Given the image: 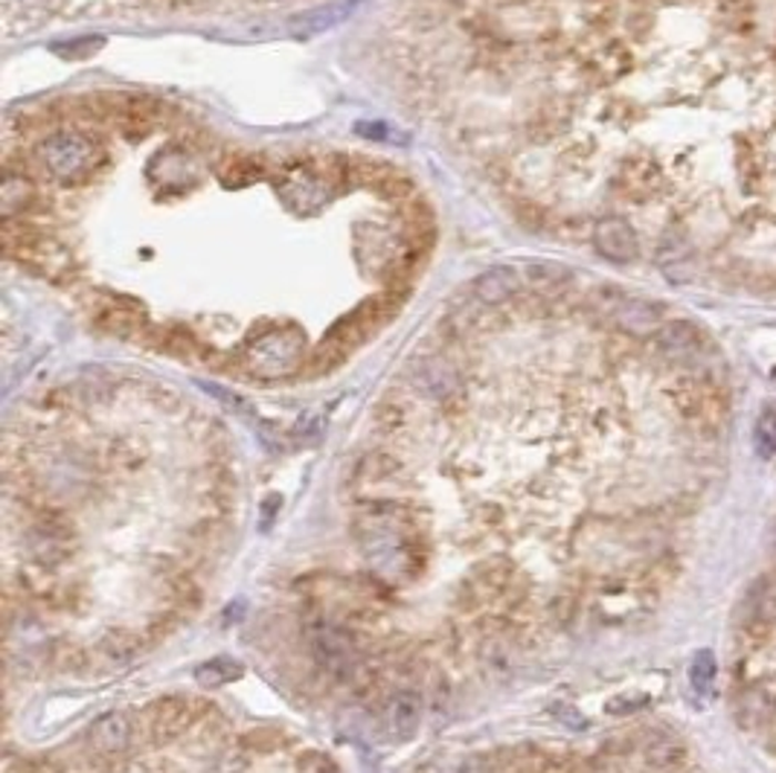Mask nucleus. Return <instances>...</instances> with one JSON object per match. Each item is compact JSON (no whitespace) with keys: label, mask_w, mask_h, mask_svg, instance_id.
Segmentation results:
<instances>
[{"label":"nucleus","mask_w":776,"mask_h":773,"mask_svg":"<svg viewBox=\"0 0 776 773\" xmlns=\"http://www.w3.org/2000/svg\"><path fill=\"white\" fill-rule=\"evenodd\" d=\"M3 251L21 268L50 283H73L79 271L76 256L30 218H3Z\"/></svg>","instance_id":"obj_1"},{"label":"nucleus","mask_w":776,"mask_h":773,"mask_svg":"<svg viewBox=\"0 0 776 773\" xmlns=\"http://www.w3.org/2000/svg\"><path fill=\"white\" fill-rule=\"evenodd\" d=\"M35 157L47 175L62 184H85L105 161V149L93 131L55 129L35 143Z\"/></svg>","instance_id":"obj_2"},{"label":"nucleus","mask_w":776,"mask_h":773,"mask_svg":"<svg viewBox=\"0 0 776 773\" xmlns=\"http://www.w3.org/2000/svg\"><path fill=\"white\" fill-rule=\"evenodd\" d=\"M303 355H306V335L294 323H285L247 337V344L242 346V367L262 378H279L303 369Z\"/></svg>","instance_id":"obj_3"},{"label":"nucleus","mask_w":776,"mask_h":773,"mask_svg":"<svg viewBox=\"0 0 776 773\" xmlns=\"http://www.w3.org/2000/svg\"><path fill=\"white\" fill-rule=\"evenodd\" d=\"M73 547H76V523L70 521V515L41 506L30 532L32 559L39 565L59 567L73 556Z\"/></svg>","instance_id":"obj_4"},{"label":"nucleus","mask_w":776,"mask_h":773,"mask_svg":"<svg viewBox=\"0 0 776 773\" xmlns=\"http://www.w3.org/2000/svg\"><path fill=\"white\" fill-rule=\"evenodd\" d=\"M410 378H413V387L422 396L433 398L446 410L462 405V378L460 369L453 367L451 360L442 353L419 355L410 367Z\"/></svg>","instance_id":"obj_5"},{"label":"nucleus","mask_w":776,"mask_h":773,"mask_svg":"<svg viewBox=\"0 0 776 773\" xmlns=\"http://www.w3.org/2000/svg\"><path fill=\"white\" fill-rule=\"evenodd\" d=\"M3 218H35L44 210V195L35 184V169L23 157V163H3Z\"/></svg>","instance_id":"obj_6"},{"label":"nucleus","mask_w":776,"mask_h":773,"mask_svg":"<svg viewBox=\"0 0 776 773\" xmlns=\"http://www.w3.org/2000/svg\"><path fill=\"white\" fill-rule=\"evenodd\" d=\"M204 701H190V698H161L146 710V730L157 744H166L177 735H184L186 728L201 715Z\"/></svg>","instance_id":"obj_7"},{"label":"nucleus","mask_w":776,"mask_h":773,"mask_svg":"<svg viewBox=\"0 0 776 773\" xmlns=\"http://www.w3.org/2000/svg\"><path fill=\"white\" fill-rule=\"evenodd\" d=\"M349 175H353L355 184L367 186V190L378 192L381 199L396 201V204H405L416 195V184L408 175H401L399 169L387 166L381 161H367V157H353L349 163Z\"/></svg>","instance_id":"obj_8"},{"label":"nucleus","mask_w":776,"mask_h":773,"mask_svg":"<svg viewBox=\"0 0 776 773\" xmlns=\"http://www.w3.org/2000/svg\"><path fill=\"white\" fill-rule=\"evenodd\" d=\"M591 242L596 247V253L605 256L607 262L625 265V262H634L640 256L637 231L625 218H620V215H605V218L593 224Z\"/></svg>","instance_id":"obj_9"},{"label":"nucleus","mask_w":776,"mask_h":773,"mask_svg":"<svg viewBox=\"0 0 776 773\" xmlns=\"http://www.w3.org/2000/svg\"><path fill=\"white\" fill-rule=\"evenodd\" d=\"M93 323H96L100 329L109 332V335L120 337H140L143 332H149L146 312L131 297L96 299V306H93Z\"/></svg>","instance_id":"obj_10"},{"label":"nucleus","mask_w":776,"mask_h":773,"mask_svg":"<svg viewBox=\"0 0 776 773\" xmlns=\"http://www.w3.org/2000/svg\"><path fill=\"white\" fill-rule=\"evenodd\" d=\"M471 297L489 308L507 306V303L521 297V276L507 265H494L471 283Z\"/></svg>","instance_id":"obj_11"},{"label":"nucleus","mask_w":776,"mask_h":773,"mask_svg":"<svg viewBox=\"0 0 776 773\" xmlns=\"http://www.w3.org/2000/svg\"><path fill=\"white\" fill-rule=\"evenodd\" d=\"M607 314L614 317L616 326L631 335H646V332L657 329V323L663 317V306L643 297H620L607 299Z\"/></svg>","instance_id":"obj_12"},{"label":"nucleus","mask_w":776,"mask_h":773,"mask_svg":"<svg viewBox=\"0 0 776 773\" xmlns=\"http://www.w3.org/2000/svg\"><path fill=\"white\" fill-rule=\"evenodd\" d=\"M91 747L102 759H120L131 747V721L125 712H109L93 721Z\"/></svg>","instance_id":"obj_13"},{"label":"nucleus","mask_w":776,"mask_h":773,"mask_svg":"<svg viewBox=\"0 0 776 773\" xmlns=\"http://www.w3.org/2000/svg\"><path fill=\"white\" fill-rule=\"evenodd\" d=\"M654 344H657V353L666 355L672 360H686L695 358V355L704 349V335L692 321H672L663 323L657 335H654Z\"/></svg>","instance_id":"obj_14"},{"label":"nucleus","mask_w":776,"mask_h":773,"mask_svg":"<svg viewBox=\"0 0 776 773\" xmlns=\"http://www.w3.org/2000/svg\"><path fill=\"white\" fill-rule=\"evenodd\" d=\"M657 184H661V169L643 157L625 161L614 177V190H620L631 201L649 199L657 190Z\"/></svg>","instance_id":"obj_15"},{"label":"nucleus","mask_w":776,"mask_h":773,"mask_svg":"<svg viewBox=\"0 0 776 773\" xmlns=\"http://www.w3.org/2000/svg\"><path fill=\"white\" fill-rule=\"evenodd\" d=\"M216 175L218 181L227 186L256 184V181H265V177H268V161H265L262 154L233 152L227 154L224 161H218Z\"/></svg>","instance_id":"obj_16"},{"label":"nucleus","mask_w":776,"mask_h":773,"mask_svg":"<svg viewBox=\"0 0 776 773\" xmlns=\"http://www.w3.org/2000/svg\"><path fill=\"white\" fill-rule=\"evenodd\" d=\"M425 715V698L419 690H399L390 701V728L396 739H413Z\"/></svg>","instance_id":"obj_17"},{"label":"nucleus","mask_w":776,"mask_h":773,"mask_svg":"<svg viewBox=\"0 0 776 773\" xmlns=\"http://www.w3.org/2000/svg\"><path fill=\"white\" fill-rule=\"evenodd\" d=\"M405 471L401 460L390 451H369L358 466H355V482L364 489H378V486H390Z\"/></svg>","instance_id":"obj_18"},{"label":"nucleus","mask_w":776,"mask_h":773,"mask_svg":"<svg viewBox=\"0 0 776 773\" xmlns=\"http://www.w3.org/2000/svg\"><path fill=\"white\" fill-rule=\"evenodd\" d=\"M625 68H629V53H625V47L620 41H607V44L593 47L584 55V70L593 73L596 79H605V82L623 77Z\"/></svg>","instance_id":"obj_19"},{"label":"nucleus","mask_w":776,"mask_h":773,"mask_svg":"<svg viewBox=\"0 0 776 773\" xmlns=\"http://www.w3.org/2000/svg\"><path fill=\"white\" fill-rule=\"evenodd\" d=\"M372 421H376L378 434H385V437H399V434H405V430L410 428V421H413V407H410L408 398H401L392 393V396L378 401Z\"/></svg>","instance_id":"obj_20"},{"label":"nucleus","mask_w":776,"mask_h":773,"mask_svg":"<svg viewBox=\"0 0 776 773\" xmlns=\"http://www.w3.org/2000/svg\"><path fill=\"white\" fill-rule=\"evenodd\" d=\"M146 649V634L143 631H131V628H111L100 640L102 658L116 660V663H129Z\"/></svg>","instance_id":"obj_21"},{"label":"nucleus","mask_w":776,"mask_h":773,"mask_svg":"<svg viewBox=\"0 0 776 773\" xmlns=\"http://www.w3.org/2000/svg\"><path fill=\"white\" fill-rule=\"evenodd\" d=\"M500 773H547L550 771V759L539 747H515V751H503L498 756Z\"/></svg>","instance_id":"obj_22"},{"label":"nucleus","mask_w":776,"mask_h":773,"mask_svg":"<svg viewBox=\"0 0 776 773\" xmlns=\"http://www.w3.org/2000/svg\"><path fill=\"white\" fill-rule=\"evenodd\" d=\"M570 279H573L570 271L561 268V265H547V262L530 265V283L535 285V292L547 299L553 297V294H559L561 288H568Z\"/></svg>","instance_id":"obj_23"},{"label":"nucleus","mask_w":776,"mask_h":773,"mask_svg":"<svg viewBox=\"0 0 776 773\" xmlns=\"http://www.w3.org/2000/svg\"><path fill=\"white\" fill-rule=\"evenodd\" d=\"M346 355H349V349H344V346H338L335 340L324 337V340L315 346V353L308 355V376H326L331 369H338L346 360Z\"/></svg>","instance_id":"obj_24"},{"label":"nucleus","mask_w":776,"mask_h":773,"mask_svg":"<svg viewBox=\"0 0 776 773\" xmlns=\"http://www.w3.org/2000/svg\"><path fill=\"white\" fill-rule=\"evenodd\" d=\"M242 672H245V669H242V663H236V660L216 658L195 669V678H198L201 683H207V686H222V683H231L236 681V678H242Z\"/></svg>","instance_id":"obj_25"},{"label":"nucleus","mask_w":776,"mask_h":773,"mask_svg":"<svg viewBox=\"0 0 776 773\" xmlns=\"http://www.w3.org/2000/svg\"><path fill=\"white\" fill-rule=\"evenodd\" d=\"M754 443L765 457L776 454V401H768V405L762 407L759 419H756Z\"/></svg>","instance_id":"obj_26"},{"label":"nucleus","mask_w":776,"mask_h":773,"mask_svg":"<svg viewBox=\"0 0 776 773\" xmlns=\"http://www.w3.org/2000/svg\"><path fill=\"white\" fill-rule=\"evenodd\" d=\"M53 660H55V667L62 669V672H70V674L85 672L88 663H91V658H88V651L79 649L76 643H62V645H59V649H55V654H53Z\"/></svg>","instance_id":"obj_27"},{"label":"nucleus","mask_w":776,"mask_h":773,"mask_svg":"<svg viewBox=\"0 0 776 773\" xmlns=\"http://www.w3.org/2000/svg\"><path fill=\"white\" fill-rule=\"evenodd\" d=\"M690 681L698 695L709 692V686H713V681H715V660L709 651H701L698 658H695V663H692V669H690Z\"/></svg>","instance_id":"obj_28"},{"label":"nucleus","mask_w":776,"mask_h":773,"mask_svg":"<svg viewBox=\"0 0 776 773\" xmlns=\"http://www.w3.org/2000/svg\"><path fill=\"white\" fill-rule=\"evenodd\" d=\"M515 215L518 222L527 224L530 231H541V227H547V222H550L547 210L539 207V204H530V201H515Z\"/></svg>","instance_id":"obj_29"},{"label":"nucleus","mask_w":776,"mask_h":773,"mask_svg":"<svg viewBox=\"0 0 776 773\" xmlns=\"http://www.w3.org/2000/svg\"><path fill=\"white\" fill-rule=\"evenodd\" d=\"M294 437L303 439V443H315V439L320 437V425H317V419H300L297 421V428H294Z\"/></svg>","instance_id":"obj_30"},{"label":"nucleus","mask_w":776,"mask_h":773,"mask_svg":"<svg viewBox=\"0 0 776 773\" xmlns=\"http://www.w3.org/2000/svg\"><path fill=\"white\" fill-rule=\"evenodd\" d=\"M553 712H555V715H559L561 721H564V724H570V728H573V730H579V728H582V724H584L582 715H579V712L573 710V706H568V704L553 706Z\"/></svg>","instance_id":"obj_31"},{"label":"nucleus","mask_w":776,"mask_h":773,"mask_svg":"<svg viewBox=\"0 0 776 773\" xmlns=\"http://www.w3.org/2000/svg\"><path fill=\"white\" fill-rule=\"evenodd\" d=\"M27 773H62V771H55V767H50V765H41V767L27 765Z\"/></svg>","instance_id":"obj_32"},{"label":"nucleus","mask_w":776,"mask_h":773,"mask_svg":"<svg viewBox=\"0 0 776 773\" xmlns=\"http://www.w3.org/2000/svg\"><path fill=\"white\" fill-rule=\"evenodd\" d=\"M507 3H515V7H530L535 0H507Z\"/></svg>","instance_id":"obj_33"}]
</instances>
